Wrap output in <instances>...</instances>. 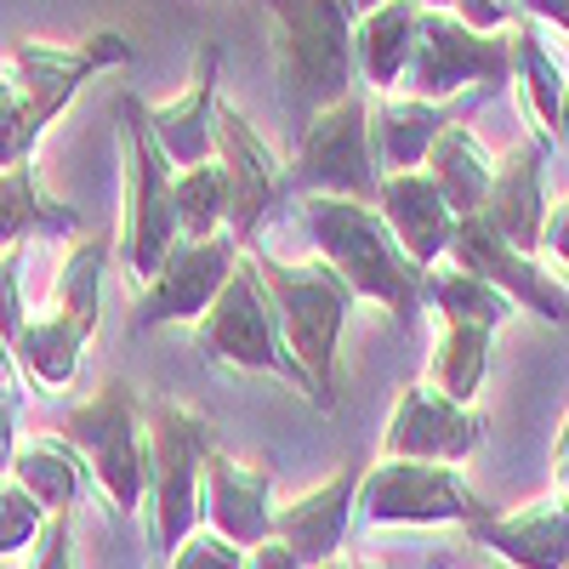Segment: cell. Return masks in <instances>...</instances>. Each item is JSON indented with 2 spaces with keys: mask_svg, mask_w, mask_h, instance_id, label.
I'll return each mask as SVG.
<instances>
[{
  "mask_svg": "<svg viewBox=\"0 0 569 569\" xmlns=\"http://www.w3.org/2000/svg\"><path fill=\"white\" fill-rule=\"evenodd\" d=\"M302 222L313 251L337 268L359 302L388 308L399 330L416 325V308L427 302L421 284L427 268L405 257V246L393 240V228L382 222L370 200H342V194H302Z\"/></svg>",
  "mask_w": 569,
  "mask_h": 569,
  "instance_id": "obj_1",
  "label": "cell"
},
{
  "mask_svg": "<svg viewBox=\"0 0 569 569\" xmlns=\"http://www.w3.org/2000/svg\"><path fill=\"white\" fill-rule=\"evenodd\" d=\"M273 18V69H279V103L291 131H302L319 109L348 98L359 80L353 0H262Z\"/></svg>",
  "mask_w": 569,
  "mask_h": 569,
  "instance_id": "obj_2",
  "label": "cell"
},
{
  "mask_svg": "<svg viewBox=\"0 0 569 569\" xmlns=\"http://www.w3.org/2000/svg\"><path fill=\"white\" fill-rule=\"evenodd\" d=\"M137 52L131 40L114 34V29H98L74 46H46V40H18L12 46V74H18V91H12V109L0 114V171H18V166H34V149L46 126H58L63 109L80 98L86 80H98L103 69H126Z\"/></svg>",
  "mask_w": 569,
  "mask_h": 569,
  "instance_id": "obj_3",
  "label": "cell"
},
{
  "mask_svg": "<svg viewBox=\"0 0 569 569\" xmlns=\"http://www.w3.org/2000/svg\"><path fill=\"white\" fill-rule=\"evenodd\" d=\"M262 284H268V297H273V313H279V330H284V342H291V353L302 359L308 370V382L319 393L313 410H337V388H342V376H337V353H342V330H348V313L359 308L353 297V284L330 268L325 257L313 262H279L268 251H251Z\"/></svg>",
  "mask_w": 569,
  "mask_h": 569,
  "instance_id": "obj_4",
  "label": "cell"
},
{
  "mask_svg": "<svg viewBox=\"0 0 569 569\" xmlns=\"http://www.w3.org/2000/svg\"><path fill=\"white\" fill-rule=\"evenodd\" d=\"M194 342L211 365L240 370V376H273V382L297 388L308 405H319L302 359L291 353V342H284L273 297H268V284H262L251 257H240V268H233L228 284H222V297L194 319Z\"/></svg>",
  "mask_w": 569,
  "mask_h": 569,
  "instance_id": "obj_5",
  "label": "cell"
},
{
  "mask_svg": "<svg viewBox=\"0 0 569 569\" xmlns=\"http://www.w3.org/2000/svg\"><path fill=\"white\" fill-rule=\"evenodd\" d=\"M149 421V536L154 552L171 558L188 536L206 525V456L217 433L200 410L188 405H142Z\"/></svg>",
  "mask_w": 569,
  "mask_h": 569,
  "instance_id": "obj_6",
  "label": "cell"
},
{
  "mask_svg": "<svg viewBox=\"0 0 569 569\" xmlns=\"http://www.w3.org/2000/svg\"><path fill=\"white\" fill-rule=\"evenodd\" d=\"M120 171H126V211H120V240L114 257L131 268V279H154V268L182 240V222L171 206V177L177 166L149 131V103L120 98Z\"/></svg>",
  "mask_w": 569,
  "mask_h": 569,
  "instance_id": "obj_7",
  "label": "cell"
},
{
  "mask_svg": "<svg viewBox=\"0 0 569 569\" xmlns=\"http://www.w3.org/2000/svg\"><path fill=\"white\" fill-rule=\"evenodd\" d=\"M485 512L490 507L467 485L461 461H416V456L370 461L359 479V507H353V518H365L370 530H421V525L472 530Z\"/></svg>",
  "mask_w": 569,
  "mask_h": 569,
  "instance_id": "obj_8",
  "label": "cell"
},
{
  "mask_svg": "<svg viewBox=\"0 0 569 569\" xmlns=\"http://www.w3.org/2000/svg\"><path fill=\"white\" fill-rule=\"evenodd\" d=\"M63 439L86 456L98 496L131 518L149 496V427H142V399L131 382H103L86 405H74L63 416Z\"/></svg>",
  "mask_w": 569,
  "mask_h": 569,
  "instance_id": "obj_9",
  "label": "cell"
},
{
  "mask_svg": "<svg viewBox=\"0 0 569 569\" xmlns=\"http://www.w3.org/2000/svg\"><path fill=\"white\" fill-rule=\"evenodd\" d=\"M512 80V34H485V29H467L456 12H421L416 18V52L405 69L410 98L427 103H456V98H501Z\"/></svg>",
  "mask_w": 569,
  "mask_h": 569,
  "instance_id": "obj_10",
  "label": "cell"
},
{
  "mask_svg": "<svg viewBox=\"0 0 569 569\" xmlns=\"http://www.w3.org/2000/svg\"><path fill=\"white\" fill-rule=\"evenodd\" d=\"M382 160H376V137H370V98L365 86H353L348 98L319 109L297 131V154H291V194H342V200H370L382 188Z\"/></svg>",
  "mask_w": 569,
  "mask_h": 569,
  "instance_id": "obj_11",
  "label": "cell"
},
{
  "mask_svg": "<svg viewBox=\"0 0 569 569\" xmlns=\"http://www.w3.org/2000/svg\"><path fill=\"white\" fill-rule=\"evenodd\" d=\"M246 246L233 233H211V240H182L171 246V257L154 268V279H142V297H137V313H131V330H160V325H194L217 297L228 273L240 268Z\"/></svg>",
  "mask_w": 569,
  "mask_h": 569,
  "instance_id": "obj_12",
  "label": "cell"
},
{
  "mask_svg": "<svg viewBox=\"0 0 569 569\" xmlns=\"http://www.w3.org/2000/svg\"><path fill=\"white\" fill-rule=\"evenodd\" d=\"M445 262L456 268H472V273H485L496 291L512 297V308H530L536 319L547 325H569V291L558 284V273L541 268V257L530 251H518L507 233L485 217V211H467L456 217V233H450V251Z\"/></svg>",
  "mask_w": 569,
  "mask_h": 569,
  "instance_id": "obj_13",
  "label": "cell"
},
{
  "mask_svg": "<svg viewBox=\"0 0 569 569\" xmlns=\"http://www.w3.org/2000/svg\"><path fill=\"white\" fill-rule=\"evenodd\" d=\"M217 166L228 171V233L251 251L262 222L273 217V206L291 194V171L279 166L262 131L228 103L217 109Z\"/></svg>",
  "mask_w": 569,
  "mask_h": 569,
  "instance_id": "obj_14",
  "label": "cell"
},
{
  "mask_svg": "<svg viewBox=\"0 0 569 569\" xmlns=\"http://www.w3.org/2000/svg\"><path fill=\"white\" fill-rule=\"evenodd\" d=\"M490 421L450 399L439 382H405L393 399V416L382 427V456H416V461H467L485 445Z\"/></svg>",
  "mask_w": 569,
  "mask_h": 569,
  "instance_id": "obj_15",
  "label": "cell"
},
{
  "mask_svg": "<svg viewBox=\"0 0 569 569\" xmlns=\"http://www.w3.org/2000/svg\"><path fill=\"white\" fill-rule=\"evenodd\" d=\"M359 479H365V461L337 467L325 485H313L308 496L284 501L273 512V536L291 547L302 563H325V558H342L348 547V525H353V507H359Z\"/></svg>",
  "mask_w": 569,
  "mask_h": 569,
  "instance_id": "obj_16",
  "label": "cell"
},
{
  "mask_svg": "<svg viewBox=\"0 0 569 569\" xmlns=\"http://www.w3.org/2000/svg\"><path fill=\"white\" fill-rule=\"evenodd\" d=\"M217 109H222V52L217 46H200L194 80H188L171 103L149 109V131L177 171L217 160Z\"/></svg>",
  "mask_w": 569,
  "mask_h": 569,
  "instance_id": "obj_17",
  "label": "cell"
},
{
  "mask_svg": "<svg viewBox=\"0 0 569 569\" xmlns=\"http://www.w3.org/2000/svg\"><path fill=\"white\" fill-rule=\"evenodd\" d=\"M547 142L530 137V142H518V149H507L496 160V177H490V200H485V217L507 233V240L518 251H530L541 257V228H547Z\"/></svg>",
  "mask_w": 569,
  "mask_h": 569,
  "instance_id": "obj_18",
  "label": "cell"
},
{
  "mask_svg": "<svg viewBox=\"0 0 569 569\" xmlns=\"http://www.w3.org/2000/svg\"><path fill=\"white\" fill-rule=\"evenodd\" d=\"M472 541L512 569H563L569 563V496L552 490L518 512H485Z\"/></svg>",
  "mask_w": 569,
  "mask_h": 569,
  "instance_id": "obj_19",
  "label": "cell"
},
{
  "mask_svg": "<svg viewBox=\"0 0 569 569\" xmlns=\"http://www.w3.org/2000/svg\"><path fill=\"white\" fill-rule=\"evenodd\" d=\"M376 211H382V222L393 228V240L405 246L410 262H421V268L445 262L450 233H456V211L421 166L416 171H388L382 188H376Z\"/></svg>",
  "mask_w": 569,
  "mask_h": 569,
  "instance_id": "obj_20",
  "label": "cell"
},
{
  "mask_svg": "<svg viewBox=\"0 0 569 569\" xmlns=\"http://www.w3.org/2000/svg\"><path fill=\"white\" fill-rule=\"evenodd\" d=\"M273 485L262 467L233 461L228 450L206 456V530L228 536L233 547H257L273 536Z\"/></svg>",
  "mask_w": 569,
  "mask_h": 569,
  "instance_id": "obj_21",
  "label": "cell"
},
{
  "mask_svg": "<svg viewBox=\"0 0 569 569\" xmlns=\"http://www.w3.org/2000/svg\"><path fill=\"white\" fill-rule=\"evenodd\" d=\"M450 120H467V103H427V98H376V114H370V137H376V160L382 171H416L427 160V149L439 142V131Z\"/></svg>",
  "mask_w": 569,
  "mask_h": 569,
  "instance_id": "obj_22",
  "label": "cell"
},
{
  "mask_svg": "<svg viewBox=\"0 0 569 569\" xmlns=\"http://www.w3.org/2000/svg\"><path fill=\"white\" fill-rule=\"evenodd\" d=\"M416 18H421L416 0H382V7L359 12L353 58H359L365 91H376V98H388V91L405 86V69H410V52H416Z\"/></svg>",
  "mask_w": 569,
  "mask_h": 569,
  "instance_id": "obj_23",
  "label": "cell"
},
{
  "mask_svg": "<svg viewBox=\"0 0 569 569\" xmlns=\"http://www.w3.org/2000/svg\"><path fill=\"white\" fill-rule=\"evenodd\" d=\"M12 479L46 507V512H74L91 490H98V479H91L86 456L63 439V433H34V439H18L12 450Z\"/></svg>",
  "mask_w": 569,
  "mask_h": 569,
  "instance_id": "obj_24",
  "label": "cell"
},
{
  "mask_svg": "<svg viewBox=\"0 0 569 569\" xmlns=\"http://www.w3.org/2000/svg\"><path fill=\"white\" fill-rule=\"evenodd\" d=\"M512 86H518V103H525L536 137L547 149H558L563 142V69L547 52L541 23L525 18V12L512 18Z\"/></svg>",
  "mask_w": 569,
  "mask_h": 569,
  "instance_id": "obj_25",
  "label": "cell"
},
{
  "mask_svg": "<svg viewBox=\"0 0 569 569\" xmlns=\"http://www.w3.org/2000/svg\"><path fill=\"white\" fill-rule=\"evenodd\" d=\"M421 171L439 182V194L450 200V211H456V217H467V211H485V200H490L496 154L485 149L479 131H472L467 120H450V126L439 131V142L427 149Z\"/></svg>",
  "mask_w": 569,
  "mask_h": 569,
  "instance_id": "obj_26",
  "label": "cell"
},
{
  "mask_svg": "<svg viewBox=\"0 0 569 569\" xmlns=\"http://www.w3.org/2000/svg\"><path fill=\"white\" fill-rule=\"evenodd\" d=\"M86 330H74L63 313H52L46 308L40 319L29 313V325H23V337L12 342V359L23 365V376L34 388H46V393H63V388H74V376H80V353H86Z\"/></svg>",
  "mask_w": 569,
  "mask_h": 569,
  "instance_id": "obj_27",
  "label": "cell"
},
{
  "mask_svg": "<svg viewBox=\"0 0 569 569\" xmlns=\"http://www.w3.org/2000/svg\"><path fill=\"white\" fill-rule=\"evenodd\" d=\"M421 297H427V308H433L445 325H485V330H501V325L512 319V297L496 291L485 273L456 268V262H433V268H427Z\"/></svg>",
  "mask_w": 569,
  "mask_h": 569,
  "instance_id": "obj_28",
  "label": "cell"
},
{
  "mask_svg": "<svg viewBox=\"0 0 569 569\" xmlns=\"http://www.w3.org/2000/svg\"><path fill=\"white\" fill-rule=\"evenodd\" d=\"M109 262H114V246L109 240H74L69 262L52 279V313H63L74 330H86V337H98V325H103V279H109Z\"/></svg>",
  "mask_w": 569,
  "mask_h": 569,
  "instance_id": "obj_29",
  "label": "cell"
},
{
  "mask_svg": "<svg viewBox=\"0 0 569 569\" xmlns=\"http://www.w3.org/2000/svg\"><path fill=\"white\" fill-rule=\"evenodd\" d=\"M490 342H496V330H485V325H445L427 382H439L450 399L472 405L485 388V376H490Z\"/></svg>",
  "mask_w": 569,
  "mask_h": 569,
  "instance_id": "obj_30",
  "label": "cell"
},
{
  "mask_svg": "<svg viewBox=\"0 0 569 569\" xmlns=\"http://www.w3.org/2000/svg\"><path fill=\"white\" fill-rule=\"evenodd\" d=\"M171 206H177V222L188 240H211V233L228 228V171L217 160H200V166H182L171 177Z\"/></svg>",
  "mask_w": 569,
  "mask_h": 569,
  "instance_id": "obj_31",
  "label": "cell"
},
{
  "mask_svg": "<svg viewBox=\"0 0 569 569\" xmlns=\"http://www.w3.org/2000/svg\"><path fill=\"white\" fill-rule=\"evenodd\" d=\"M46 512L18 479H7L0 485V558H12V552H29L34 547V536L46 530Z\"/></svg>",
  "mask_w": 569,
  "mask_h": 569,
  "instance_id": "obj_32",
  "label": "cell"
},
{
  "mask_svg": "<svg viewBox=\"0 0 569 569\" xmlns=\"http://www.w3.org/2000/svg\"><path fill=\"white\" fill-rule=\"evenodd\" d=\"M166 569H246V547H233L228 536H217V530H194L171 558H166Z\"/></svg>",
  "mask_w": 569,
  "mask_h": 569,
  "instance_id": "obj_33",
  "label": "cell"
},
{
  "mask_svg": "<svg viewBox=\"0 0 569 569\" xmlns=\"http://www.w3.org/2000/svg\"><path fill=\"white\" fill-rule=\"evenodd\" d=\"M23 246H7L0 251V337L18 342L23 337V325H29V302H23Z\"/></svg>",
  "mask_w": 569,
  "mask_h": 569,
  "instance_id": "obj_34",
  "label": "cell"
},
{
  "mask_svg": "<svg viewBox=\"0 0 569 569\" xmlns=\"http://www.w3.org/2000/svg\"><path fill=\"white\" fill-rule=\"evenodd\" d=\"M29 569H74V512H52L46 530L34 536Z\"/></svg>",
  "mask_w": 569,
  "mask_h": 569,
  "instance_id": "obj_35",
  "label": "cell"
},
{
  "mask_svg": "<svg viewBox=\"0 0 569 569\" xmlns=\"http://www.w3.org/2000/svg\"><path fill=\"white\" fill-rule=\"evenodd\" d=\"M467 29H485V34H496V29H512V18H518V0H456L450 7Z\"/></svg>",
  "mask_w": 569,
  "mask_h": 569,
  "instance_id": "obj_36",
  "label": "cell"
},
{
  "mask_svg": "<svg viewBox=\"0 0 569 569\" xmlns=\"http://www.w3.org/2000/svg\"><path fill=\"white\" fill-rule=\"evenodd\" d=\"M18 421H23V388L12 382V376H0V456L7 461L18 450Z\"/></svg>",
  "mask_w": 569,
  "mask_h": 569,
  "instance_id": "obj_37",
  "label": "cell"
},
{
  "mask_svg": "<svg viewBox=\"0 0 569 569\" xmlns=\"http://www.w3.org/2000/svg\"><path fill=\"white\" fill-rule=\"evenodd\" d=\"M541 257H552L558 268H569V200H558L547 211V228H541Z\"/></svg>",
  "mask_w": 569,
  "mask_h": 569,
  "instance_id": "obj_38",
  "label": "cell"
},
{
  "mask_svg": "<svg viewBox=\"0 0 569 569\" xmlns=\"http://www.w3.org/2000/svg\"><path fill=\"white\" fill-rule=\"evenodd\" d=\"M246 569H308V563L284 547L279 536H268V541H257V547L246 552Z\"/></svg>",
  "mask_w": 569,
  "mask_h": 569,
  "instance_id": "obj_39",
  "label": "cell"
},
{
  "mask_svg": "<svg viewBox=\"0 0 569 569\" xmlns=\"http://www.w3.org/2000/svg\"><path fill=\"white\" fill-rule=\"evenodd\" d=\"M518 12L547 23V29H558V34H569V0H518Z\"/></svg>",
  "mask_w": 569,
  "mask_h": 569,
  "instance_id": "obj_40",
  "label": "cell"
},
{
  "mask_svg": "<svg viewBox=\"0 0 569 569\" xmlns=\"http://www.w3.org/2000/svg\"><path fill=\"white\" fill-rule=\"evenodd\" d=\"M552 467H558V485H563V496H569V421L558 427V445H552Z\"/></svg>",
  "mask_w": 569,
  "mask_h": 569,
  "instance_id": "obj_41",
  "label": "cell"
},
{
  "mask_svg": "<svg viewBox=\"0 0 569 569\" xmlns=\"http://www.w3.org/2000/svg\"><path fill=\"white\" fill-rule=\"evenodd\" d=\"M12 91H18V74H12V63H0V114L12 109Z\"/></svg>",
  "mask_w": 569,
  "mask_h": 569,
  "instance_id": "obj_42",
  "label": "cell"
},
{
  "mask_svg": "<svg viewBox=\"0 0 569 569\" xmlns=\"http://www.w3.org/2000/svg\"><path fill=\"white\" fill-rule=\"evenodd\" d=\"M348 569H393V563H382V558H348Z\"/></svg>",
  "mask_w": 569,
  "mask_h": 569,
  "instance_id": "obj_43",
  "label": "cell"
},
{
  "mask_svg": "<svg viewBox=\"0 0 569 569\" xmlns=\"http://www.w3.org/2000/svg\"><path fill=\"white\" fill-rule=\"evenodd\" d=\"M0 376H12V342L0 337Z\"/></svg>",
  "mask_w": 569,
  "mask_h": 569,
  "instance_id": "obj_44",
  "label": "cell"
},
{
  "mask_svg": "<svg viewBox=\"0 0 569 569\" xmlns=\"http://www.w3.org/2000/svg\"><path fill=\"white\" fill-rule=\"evenodd\" d=\"M416 7H421V12H450L456 0H416Z\"/></svg>",
  "mask_w": 569,
  "mask_h": 569,
  "instance_id": "obj_45",
  "label": "cell"
},
{
  "mask_svg": "<svg viewBox=\"0 0 569 569\" xmlns=\"http://www.w3.org/2000/svg\"><path fill=\"white\" fill-rule=\"evenodd\" d=\"M563 142H569V74H563Z\"/></svg>",
  "mask_w": 569,
  "mask_h": 569,
  "instance_id": "obj_46",
  "label": "cell"
},
{
  "mask_svg": "<svg viewBox=\"0 0 569 569\" xmlns=\"http://www.w3.org/2000/svg\"><path fill=\"white\" fill-rule=\"evenodd\" d=\"M308 569H348V558H325V563H308Z\"/></svg>",
  "mask_w": 569,
  "mask_h": 569,
  "instance_id": "obj_47",
  "label": "cell"
},
{
  "mask_svg": "<svg viewBox=\"0 0 569 569\" xmlns=\"http://www.w3.org/2000/svg\"><path fill=\"white\" fill-rule=\"evenodd\" d=\"M12 479V467H7V456H0V485H7Z\"/></svg>",
  "mask_w": 569,
  "mask_h": 569,
  "instance_id": "obj_48",
  "label": "cell"
},
{
  "mask_svg": "<svg viewBox=\"0 0 569 569\" xmlns=\"http://www.w3.org/2000/svg\"><path fill=\"white\" fill-rule=\"evenodd\" d=\"M353 7H359V12H370V7H382V0H353Z\"/></svg>",
  "mask_w": 569,
  "mask_h": 569,
  "instance_id": "obj_49",
  "label": "cell"
},
{
  "mask_svg": "<svg viewBox=\"0 0 569 569\" xmlns=\"http://www.w3.org/2000/svg\"><path fill=\"white\" fill-rule=\"evenodd\" d=\"M0 251H7V246H0Z\"/></svg>",
  "mask_w": 569,
  "mask_h": 569,
  "instance_id": "obj_50",
  "label": "cell"
},
{
  "mask_svg": "<svg viewBox=\"0 0 569 569\" xmlns=\"http://www.w3.org/2000/svg\"><path fill=\"white\" fill-rule=\"evenodd\" d=\"M563 569H569V563H563Z\"/></svg>",
  "mask_w": 569,
  "mask_h": 569,
  "instance_id": "obj_51",
  "label": "cell"
}]
</instances>
